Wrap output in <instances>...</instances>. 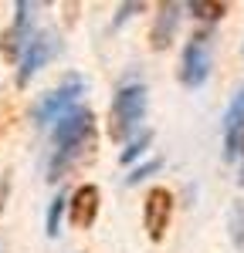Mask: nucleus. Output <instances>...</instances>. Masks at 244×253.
Instances as JSON below:
<instances>
[{"mask_svg":"<svg viewBox=\"0 0 244 253\" xmlns=\"http://www.w3.org/2000/svg\"><path fill=\"white\" fill-rule=\"evenodd\" d=\"M51 142H55V152H51V162H48V179L58 182L75 166L92 159V149H95V115H92V108H81V105L68 108L55 122Z\"/></svg>","mask_w":244,"mask_h":253,"instance_id":"1","label":"nucleus"},{"mask_svg":"<svg viewBox=\"0 0 244 253\" xmlns=\"http://www.w3.org/2000/svg\"><path fill=\"white\" fill-rule=\"evenodd\" d=\"M146 105H149V98H146L142 81L119 84V91L112 98V108H109V135H112V142H122L139 128V122L146 118Z\"/></svg>","mask_w":244,"mask_h":253,"instance_id":"2","label":"nucleus"},{"mask_svg":"<svg viewBox=\"0 0 244 253\" xmlns=\"http://www.w3.org/2000/svg\"><path fill=\"white\" fill-rule=\"evenodd\" d=\"M210 64H214V34L200 31L186 41L180 58V84L183 88H200L210 78Z\"/></svg>","mask_w":244,"mask_h":253,"instance_id":"3","label":"nucleus"},{"mask_svg":"<svg viewBox=\"0 0 244 253\" xmlns=\"http://www.w3.org/2000/svg\"><path fill=\"white\" fill-rule=\"evenodd\" d=\"M85 91V81L78 78V75H71V78L64 81V84H58V88H51L48 95H41V101L34 105V112H31V118H34V125H51V122H58L75 101H78V95Z\"/></svg>","mask_w":244,"mask_h":253,"instance_id":"4","label":"nucleus"},{"mask_svg":"<svg viewBox=\"0 0 244 253\" xmlns=\"http://www.w3.org/2000/svg\"><path fill=\"white\" fill-rule=\"evenodd\" d=\"M58 51H61V44L55 41V34H48V31L31 34L27 44L20 47V68H17V84H20V88H27L31 78H34L41 68L58 54Z\"/></svg>","mask_w":244,"mask_h":253,"instance_id":"5","label":"nucleus"},{"mask_svg":"<svg viewBox=\"0 0 244 253\" xmlns=\"http://www.w3.org/2000/svg\"><path fill=\"white\" fill-rule=\"evenodd\" d=\"M170 216H173V193L166 186H153L146 193V206H142V223H146V233L153 243H160L166 236Z\"/></svg>","mask_w":244,"mask_h":253,"instance_id":"6","label":"nucleus"},{"mask_svg":"<svg viewBox=\"0 0 244 253\" xmlns=\"http://www.w3.org/2000/svg\"><path fill=\"white\" fill-rule=\"evenodd\" d=\"M99 186H92V182H85V186H78L75 193H71V199L64 203L68 206V216H71V226L75 230H88L95 219H99Z\"/></svg>","mask_w":244,"mask_h":253,"instance_id":"7","label":"nucleus"},{"mask_svg":"<svg viewBox=\"0 0 244 253\" xmlns=\"http://www.w3.org/2000/svg\"><path fill=\"white\" fill-rule=\"evenodd\" d=\"M180 17H183L180 3H173V0L160 3V14L153 20V27H149V47H153V51H166V47L173 44L177 27H180Z\"/></svg>","mask_w":244,"mask_h":253,"instance_id":"8","label":"nucleus"},{"mask_svg":"<svg viewBox=\"0 0 244 253\" xmlns=\"http://www.w3.org/2000/svg\"><path fill=\"white\" fill-rule=\"evenodd\" d=\"M17 17H14V27L0 38V54L3 58H17L20 47L27 44V38H31V17H34V3H27V0H20L17 7Z\"/></svg>","mask_w":244,"mask_h":253,"instance_id":"9","label":"nucleus"},{"mask_svg":"<svg viewBox=\"0 0 244 253\" xmlns=\"http://www.w3.org/2000/svg\"><path fill=\"white\" fill-rule=\"evenodd\" d=\"M244 135V88L224 112V159H238V142Z\"/></svg>","mask_w":244,"mask_h":253,"instance_id":"10","label":"nucleus"},{"mask_svg":"<svg viewBox=\"0 0 244 253\" xmlns=\"http://www.w3.org/2000/svg\"><path fill=\"white\" fill-rule=\"evenodd\" d=\"M186 10H190L197 20L214 24V20H221L224 14H227V3H224V0H190V3H186Z\"/></svg>","mask_w":244,"mask_h":253,"instance_id":"11","label":"nucleus"},{"mask_svg":"<svg viewBox=\"0 0 244 253\" xmlns=\"http://www.w3.org/2000/svg\"><path fill=\"white\" fill-rule=\"evenodd\" d=\"M227 230H231L234 247L244 250V203H231V210H227Z\"/></svg>","mask_w":244,"mask_h":253,"instance_id":"12","label":"nucleus"},{"mask_svg":"<svg viewBox=\"0 0 244 253\" xmlns=\"http://www.w3.org/2000/svg\"><path fill=\"white\" fill-rule=\"evenodd\" d=\"M149 142H153V132H149V128H142L139 135H136V138H129V145H125V149L119 152V162H122V166L136 162V159H139L142 152H146V145H149Z\"/></svg>","mask_w":244,"mask_h":253,"instance_id":"13","label":"nucleus"},{"mask_svg":"<svg viewBox=\"0 0 244 253\" xmlns=\"http://www.w3.org/2000/svg\"><path fill=\"white\" fill-rule=\"evenodd\" d=\"M64 203H68V199H64V196H55V199H51V206H48V219H44V233L51 236V240H55V236L61 233V213H64Z\"/></svg>","mask_w":244,"mask_h":253,"instance_id":"14","label":"nucleus"},{"mask_svg":"<svg viewBox=\"0 0 244 253\" xmlns=\"http://www.w3.org/2000/svg\"><path fill=\"white\" fill-rule=\"evenodd\" d=\"M163 162L160 159H149V162H142V166H136V169H132V172L125 175V182H129V186H136V182H139V179H146V175L149 172H156V169H160Z\"/></svg>","mask_w":244,"mask_h":253,"instance_id":"15","label":"nucleus"},{"mask_svg":"<svg viewBox=\"0 0 244 253\" xmlns=\"http://www.w3.org/2000/svg\"><path fill=\"white\" fill-rule=\"evenodd\" d=\"M136 10H142V3H122V7H119V17L112 20V27H119L122 20H125V17H132Z\"/></svg>","mask_w":244,"mask_h":253,"instance_id":"16","label":"nucleus"},{"mask_svg":"<svg viewBox=\"0 0 244 253\" xmlns=\"http://www.w3.org/2000/svg\"><path fill=\"white\" fill-rule=\"evenodd\" d=\"M7 186H10V175H3V182H0V213H3V199H7Z\"/></svg>","mask_w":244,"mask_h":253,"instance_id":"17","label":"nucleus"},{"mask_svg":"<svg viewBox=\"0 0 244 253\" xmlns=\"http://www.w3.org/2000/svg\"><path fill=\"white\" fill-rule=\"evenodd\" d=\"M238 156H244V135H241V142H238Z\"/></svg>","mask_w":244,"mask_h":253,"instance_id":"18","label":"nucleus"}]
</instances>
